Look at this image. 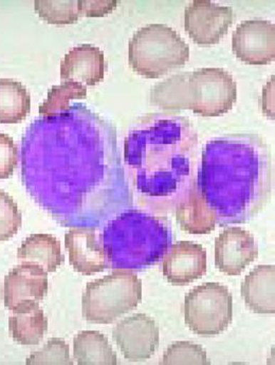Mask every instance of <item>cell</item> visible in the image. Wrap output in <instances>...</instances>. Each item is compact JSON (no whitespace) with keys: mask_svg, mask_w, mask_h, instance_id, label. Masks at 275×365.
<instances>
[{"mask_svg":"<svg viewBox=\"0 0 275 365\" xmlns=\"http://www.w3.org/2000/svg\"><path fill=\"white\" fill-rule=\"evenodd\" d=\"M21 163L28 193L62 227L100 229L133 207L117 130L82 103L32 122Z\"/></svg>","mask_w":275,"mask_h":365,"instance_id":"cell-1","label":"cell"},{"mask_svg":"<svg viewBox=\"0 0 275 365\" xmlns=\"http://www.w3.org/2000/svg\"><path fill=\"white\" fill-rule=\"evenodd\" d=\"M124 161L138 205L158 215L172 213L197 185V130L172 111L142 115L126 135Z\"/></svg>","mask_w":275,"mask_h":365,"instance_id":"cell-2","label":"cell"},{"mask_svg":"<svg viewBox=\"0 0 275 365\" xmlns=\"http://www.w3.org/2000/svg\"><path fill=\"white\" fill-rule=\"evenodd\" d=\"M272 185L274 161L261 135L230 133L207 142L197 187L218 226L250 222L267 205Z\"/></svg>","mask_w":275,"mask_h":365,"instance_id":"cell-3","label":"cell"},{"mask_svg":"<svg viewBox=\"0 0 275 365\" xmlns=\"http://www.w3.org/2000/svg\"><path fill=\"white\" fill-rule=\"evenodd\" d=\"M171 222L142 209L124 210L102 230L105 255L113 270H142L163 259L172 245Z\"/></svg>","mask_w":275,"mask_h":365,"instance_id":"cell-4","label":"cell"},{"mask_svg":"<svg viewBox=\"0 0 275 365\" xmlns=\"http://www.w3.org/2000/svg\"><path fill=\"white\" fill-rule=\"evenodd\" d=\"M150 100L165 111L187 109L202 117H219L237 102V84L222 68H202L158 83L150 91Z\"/></svg>","mask_w":275,"mask_h":365,"instance_id":"cell-5","label":"cell"},{"mask_svg":"<svg viewBox=\"0 0 275 365\" xmlns=\"http://www.w3.org/2000/svg\"><path fill=\"white\" fill-rule=\"evenodd\" d=\"M190 47L172 28L150 24L138 30L128 43V62L139 76L159 78L189 62Z\"/></svg>","mask_w":275,"mask_h":365,"instance_id":"cell-6","label":"cell"},{"mask_svg":"<svg viewBox=\"0 0 275 365\" xmlns=\"http://www.w3.org/2000/svg\"><path fill=\"white\" fill-rule=\"evenodd\" d=\"M141 301V279L130 271L115 270L87 284L82 298L83 317L93 324H110Z\"/></svg>","mask_w":275,"mask_h":365,"instance_id":"cell-7","label":"cell"},{"mask_svg":"<svg viewBox=\"0 0 275 365\" xmlns=\"http://www.w3.org/2000/svg\"><path fill=\"white\" fill-rule=\"evenodd\" d=\"M185 324L198 336H218L233 319V298L228 287L219 283L197 286L185 299Z\"/></svg>","mask_w":275,"mask_h":365,"instance_id":"cell-8","label":"cell"},{"mask_svg":"<svg viewBox=\"0 0 275 365\" xmlns=\"http://www.w3.org/2000/svg\"><path fill=\"white\" fill-rule=\"evenodd\" d=\"M234 21L231 6L209 0H194L185 11V29L198 45L219 43Z\"/></svg>","mask_w":275,"mask_h":365,"instance_id":"cell-9","label":"cell"},{"mask_svg":"<svg viewBox=\"0 0 275 365\" xmlns=\"http://www.w3.org/2000/svg\"><path fill=\"white\" fill-rule=\"evenodd\" d=\"M113 338L125 359L142 362L150 359L156 353L160 332L150 317L136 314L115 325Z\"/></svg>","mask_w":275,"mask_h":365,"instance_id":"cell-10","label":"cell"},{"mask_svg":"<svg viewBox=\"0 0 275 365\" xmlns=\"http://www.w3.org/2000/svg\"><path fill=\"white\" fill-rule=\"evenodd\" d=\"M235 56L249 65H267L275 58V26L264 19L242 21L232 36Z\"/></svg>","mask_w":275,"mask_h":365,"instance_id":"cell-11","label":"cell"},{"mask_svg":"<svg viewBox=\"0 0 275 365\" xmlns=\"http://www.w3.org/2000/svg\"><path fill=\"white\" fill-rule=\"evenodd\" d=\"M259 257L254 236L239 227H229L215 240V265L224 274L237 277Z\"/></svg>","mask_w":275,"mask_h":365,"instance_id":"cell-12","label":"cell"},{"mask_svg":"<svg viewBox=\"0 0 275 365\" xmlns=\"http://www.w3.org/2000/svg\"><path fill=\"white\" fill-rule=\"evenodd\" d=\"M65 246L76 272L93 275L108 268L100 229L71 228L65 235Z\"/></svg>","mask_w":275,"mask_h":365,"instance_id":"cell-13","label":"cell"},{"mask_svg":"<svg viewBox=\"0 0 275 365\" xmlns=\"http://www.w3.org/2000/svg\"><path fill=\"white\" fill-rule=\"evenodd\" d=\"M48 274L41 267L25 263L14 267L4 277V306L12 312L24 304L39 303L48 294Z\"/></svg>","mask_w":275,"mask_h":365,"instance_id":"cell-14","label":"cell"},{"mask_svg":"<svg viewBox=\"0 0 275 365\" xmlns=\"http://www.w3.org/2000/svg\"><path fill=\"white\" fill-rule=\"evenodd\" d=\"M207 251L193 242L172 245L163 257V275L174 285H187L207 273Z\"/></svg>","mask_w":275,"mask_h":365,"instance_id":"cell-15","label":"cell"},{"mask_svg":"<svg viewBox=\"0 0 275 365\" xmlns=\"http://www.w3.org/2000/svg\"><path fill=\"white\" fill-rule=\"evenodd\" d=\"M104 52L95 46L84 43L72 48L61 62V78L84 86H95L104 80Z\"/></svg>","mask_w":275,"mask_h":365,"instance_id":"cell-16","label":"cell"},{"mask_svg":"<svg viewBox=\"0 0 275 365\" xmlns=\"http://www.w3.org/2000/svg\"><path fill=\"white\" fill-rule=\"evenodd\" d=\"M241 290L244 303L253 312L274 314L275 267L257 266L244 277Z\"/></svg>","mask_w":275,"mask_h":365,"instance_id":"cell-17","label":"cell"},{"mask_svg":"<svg viewBox=\"0 0 275 365\" xmlns=\"http://www.w3.org/2000/svg\"><path fill=\"white\" fill-rule=\"evenodd\" d=\"M9 331L13 340L21 345H36L48 331V320L39 303L24 304L12 310Z\"/></svg>","mask_w":275,"mask_h":365,"instance_id":"cell-18","label":"cell"},{"mask_svg":"<svg viewBox=\"0 0 275 365\" xmlns=\"http://www.w3.org/2000/svg\"><path fill=\"white\" fill-rule=\"evenodd\" d=\"M17 259L25 264L41 267L47 273L54 272L64 262L61 242L51 234H32L17 250Z\"/></svg>","mask_w":275,"mask_h":365,"instance_id":"cell-19","label":"cell"},{"mask_svg":"<svg viewBox=\"0 0 275 365\" xmlns=\"http://www.w3.org/2000/svg\"><path fill=\"white\" fill-rule=\"evenodd\" d=\"M177 222L183 231L204 235L215 230L216 214L202 197L197 185L175 210Z\"/></svg>","mask_w":275,"mask_h":365,"instance_id":"cell-20","label":"cell"},{"mask_svg":"<svg viewBox=\"0 0 275 365\" xmlns=\"http://www.w3.org/2000/svg\"><path fill=\"white\" fill-rule=\"evenodd\" d=\"M74 359L80 365H117V354L102 332L84 331L73 339Z\"/></svg>","mask_w":275,"mask_h":365,"instance_id":"cell-21","label":"cell"},{"mask_svg":"<svg viewBox=\"0 0 275 365\" xmlns=\"http://www.w3.org/2000/svg\"><path fill=\"white\" fill-rule=\"evenodd\" d=\"M31 110V97L25 85L11 78L0 80V123L17 124Z\"/></svg>","mask_w":275,"mask_h":365,"instance_id":"cell-22","label":"cell"},{"mask_svg":"<svg viewBox=\"0 0 275 365\" xmlns=\"http://www.w3.org/2000/svg\"><path fill=\"white\" fill-rule=\"evenodd\" d=\"M86 97V86L80 83L64 82L56 85L50 89L47 99L39 106V115L48 117L64 113L70 108V101Z\"/></svg>","mask_w":275,"mask_h":365,"instance_id":"cell-23","label":"cell"},{"mask_svg":"<svg viewBox=\"0 0 275 365\" xmlns=\"http://www.w3.org/2000/svg\"><path fill=\"white\" fill-rule=\"evenodd\" d=\"M34 10L51 25H72L81 17L78 0H36Z\"/></svg>","mask_w":275,"mask_h":365,"instance_id":"cell-24","label":"cell"},{"mask_svg":"<svg viewBox=\"0 0 275 365\" xmlns=\"http://www.w3.org/2000/svg\"><path fill=\"white\" fill-rule=\"evenodd\" d=\"M161 364H200L209 365L206 349L202 345L190 341L172 343L163 355Z\"/></svg>","mask_w":275,"mask_h":365,"instance_id":"cell-25","label":"cell"},{"mask_svg":"<svg viewBox=\"0 0 275 365\" xmlns=\"http://www.w3.org/2000/svg\"><path fill=\"white\" fill-rule=\"evenodd\" d=\"M23 222L21 210L15 200L0 190V242H6L16 235Z\"/></svg>","mask_w":275,"mask_h":365,"instance_id":"cell-26","label":"cell"},{"mask_svg":"<svg viewBox=\"0 0 275 365\" xmlns=\"http://www.w3.org/2000/svg\"><path fill=\"white\" fill-rule=\"evenodd\" d=\"M26 364L72 365L73 362L70 358L68 344L62 339L52 338L46 343L43 349L31 354Z\"/></svg>","mask_w":275,"mask_h":365,"instance_id":"cell-27","label":"cell"},{"mask_svg":"<svg viewBox=\"0 0 275 365\" xmlns=\"http://www.w3.org/2000/svg\"><path fill=\"white\" fill-rule=\"evenodd\" d=\"M19 148L14 140L0 132V179H8L12 176L19 165Z\"/></svg>","mask_w":275,"mask_h":365,"instance_id":"cell-28","label":"cell"},{"mask_svg":"<svg viewBox=\"0 0 275 365\" xmlns=\"http://www.w3.org/2000/svg\"><path fill=\"white\" fill-rule=\"evenodd\" d=\"M81 16L102 17L117 8L118 0H78Z\"/></svg>","mask_w":275,"mask_h":365,"instance_id":"cell-29","label":"cell"},{"mask_svg":"<svg viewBox=\"0 0 275 365\" xmlns=\"http://www.w3.org/2000/svg\"><path fill=\"white\" fill-rule=\"evenodd\" d=\"M261 106L263 113L270 119L274 120V76L264 87Z\"/></svg>","mask_w":275,"mask_h":365,"instance_id":"cell-30","label":"cell"}]
</instances>
